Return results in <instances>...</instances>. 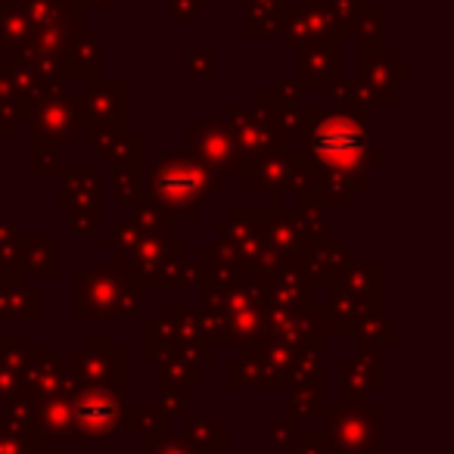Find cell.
Here are the masks:
<instances>
[{
    "mask_svg": "<svg viewBox=\"0 0 454 454\" xmlns=\"http://www.w3.org/2000/svg\"><path fill=\"white\" fill-rule=\"evenodd\" d=\"M315 150L330 165H352L364 150V137H361L358 125H352L346 119H333L327 125H321V131L315 137Z\"/></svg>",
    "mask_w": 454,
    "mask_h": 454,
    "instance_id": "1",
    "label": "cell"
},
{
    "mask_svg": "<svg viewBox=\"0 0 454 454\" xmlns=\"http://www.w3.org/2000/svg\"><path fill=\"white\" fill-rule=\"evenodd\" d=\"M78 414H82V420L88 423V427L100 429V427H106V423H113L115 404H113V398L90 395V398H84V404L78 408Z\"/></svg>",
    "mask_w": 454,
    "mask_h": 454,
    "instance_id": "2",
    "label": "cell"
}]
</instances>
